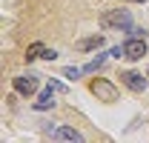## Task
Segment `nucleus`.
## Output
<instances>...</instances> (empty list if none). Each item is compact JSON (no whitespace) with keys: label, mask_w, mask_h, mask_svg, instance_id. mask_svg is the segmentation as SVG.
Here are the masks:
<instances>
[{"label":"nucleus","mask_w":149,"mask_h":143,"mask_svg":"<svg viewBox=\"0 0 149 143\" xmlns=\"http://www.w3.org/2000/svg\"><path fill=\"white\" fill-rule=\"evenodd\" d=\"M100 26L103 29H120V32H129L132 29V15L129 9H112L100 17Z\"/></svg>","instance_id":"f257e3e1"},{"label":"nucleus","mask_w":149,"mask_h":143,"mask_svg":"<svg viewBox=\"0 0 149 143\" xmlns=\"http://www.w3.org/2000/svg\"><path fill=\"white\" fill-rule=\"evenodd\" d=\"M89 92H92L97 100H103V103H115L118 100V89H115V83L106 80V77H97L89 83Z\"/></svg>","instance_id":"f03ea898"},{"label":"nucleus","mask_w":149,"mask_h":143,"mask_svg":"<svg viewBox=\"0 0 149 143\" xmlns=\"http://www.w3.org/2000/svg\"><path fill=\"white\" fill-rule=\"evenodd\" d=\"M12 86H15V92H17L20 97H29V94L37 92L40 77L37 74H17V77H12Z\"/></svg>","instance_id":"7ed1b4c3"},{"label":"nucleus","mask_w":149,"mask_h":143,"mask_svg":"<svg viewBox=\"0 0 149 143\" xmlns=\"http://www.w3.org/2000/svg\"><path fill=\"white\" fill-rule=\"evenodd\" d=\"M146 54V37H129L123 43V57L126 60H141Z\"/></svg>","instance_id":"20e7f679"},{"label":"nucleus","mask_w":149,"mask_h":143,"mask_svg":"<svg viewBox=\"0 0 149 143\" xmlns=\"http://www.w3.org/2000/svg\"><path fill=\"white\" fill-rule=\"evenodd\" d=\"M120 80H123V86L132 89V92H146V77H143L141 72H123Z\"/></svg>","instance_id":"39448f33"},{"label":"nucleus","mask_w":149,"mask_h":143,"mask_svg":"<svg viewBox=\"0 0 149 143\" xmlns=\"http://www.w3.org/2000/svg\"><path fill=\"white\" fill-rule=\"evenodd\" d=\"M55 140H72V143H83L86 137L77 132V129H72V126H60L55 132Z\"/></svg>","instance_id":"423d86ee"},{"label":"nucleus","mask_w":149,"mask_h":143,"mask_svg":"<svg viewBox=\"0 0 149 143\" xmlns=\"http://www.w3.org/2000/svg\"><path fill=\"white\" fill-rule=\"evenodd\" d=\"M49 106H55V89H52V86L43 92V94L37 97V103H35V109H37V112H43V109H49Z\"/></svg>","instance_id":"0eeeda50"},{"label":"nucleus","mask_w":149,"mask_h":143,"mask_svg":"<svg viewBox=\"0 0 149 143\" xmlns=\"http://www.w3.org/2000/svg\"><path fill=\"white\" fill-rule=\"evenodd\" d=\"M103 46V37L95 35V37H86V40H80L77 43V49H83V52H92V49H100Z\"/></svg>","instance_id":"6e6552de"},{"label":"nucleus","mask_w":149,"mask_h":143,"mask_svg":"<svg viewBox=\"0 0 149 143\" xmlns=\"http://www.w3.org/2000/svg\"><path fill=\"white\" fill-rule=\"evenodd\" d=\"M37 57H43V43H32L29 46V52H26V63H32Z\"/></svg>","instance_id":"1a4fd4ad"},{"label":"nucleus","mask_w":149,"mask_h":143,"mask_svg":"<svg viewBox=\"0 0 149 143\" xmlns=\"http://www.w3.org/2000/svg\"><path fill=\"white\" fill-rule=\"evenodd\" d=\"M103 63H106V57H95V60H89V63L83 66V72H97Z\"/></svg>","instance_id":"9d476101"},{"label":"nucleus","mask_w":149,"mask_h":143,"mask_svg":"<svg viewBox=\"0 0 149 143\" xmlns=\"http://www.w3.org/2000/svg\"><path fill=\"white\" fill-rule=\"evenodd\" d=\"M80 72H83V69H77V66H66V69H63V74H66L69 80H74V77H77Z\"/></svg>","instance_id":"9b49d317"},{"label":"nucleus","mask_w":149,"mask_h":143,"mask_svg":"<svg viewBox=\"0 0 149 143\" xmlns=\"http://www.w3.org/2000/svg\"><path fill=\"white\" fill-rule=\"evenodd\" d=\"M129 35H132V37H146V29H141V26H132Z\"/></svg>","instance_id":"f8f14e48"},{"label":"nucleus","mask_w":149,"mask_h":143,"mask_svg":"<svg viewBox=\"0 0 149 143\" xmlns=\"http://www.w3.org/2000/svg\"><path fill=\"white\" fill-rule=\"evenodd\" d=\"M49 86H52V89H55V92H66V86H63L60 80H49Z\"/></svg>","instance_id":"ddd939ff"},{"label":"nucleus","mask_w":149,"mask_h":143,"mask_svg":"<svg viewBox=\"0 0 149 143\" xmlns=\"http://www.w3.org/2000/svg\"><path fill=\"white\" fill-rule=\"evenodd\" d=\"M43 57H46V60H55L57 52H55V49H43Z\"/></svg>","instance_id":"4468645a"},{"label":"nucleus","mask_w":149,"mask_h":143,"mask_svg":"<svg viewBox=\"0 0 149 143\" xmlns=\"http://www.w3.org/2000/svg\"><path fill=\"white\" fill-rule=\"evenodd\" d=\"M109 54H112V57H123V46H115Z\"/></svg>","instance_id":"2eb2a0df"},{"label":"nucleus","mask_w":149,"mask_h":143,"mask_svg":"<svg viewBox=\"0 0 149 143\" xmlns=\"http://www.w3.org/2000/svg\"><path fill=\"white\" fill-rule=\"evenodd\" d=\"M132 3H146V0H132Z\"/></svg>","instance_id":"dca6fc26"}]
</instances>
